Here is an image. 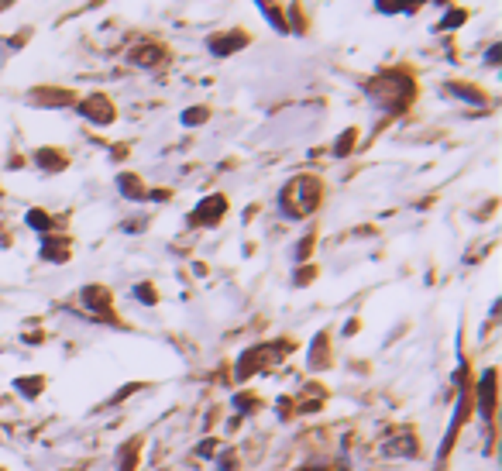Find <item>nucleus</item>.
Wrapping results in <instances>:
<instances>
[{
	"instance_id": "1",
	"label": "nucleus",
	"mask_w": 502,
	"mask_h": 471,
	"mask_svg": "<svg viewBox=\"0 0 502 471\" xmlns=\"http://www.w3.org/2000/svg\"><path fill=\"white\" fill-rule=\"evenodd\" d=\"M316 183L313 179H293L289 189L283 193V206H286V213H293V217H303V213H310L313 206H316Z\"/></svg>"
},
{
	"instance_id": "2",
	"label": "nucleus",
	"mask_w": 502,
	"mask_h": 471,
	"mask_svg": "<svg viewBox=\"0 0 502 471\" xmlns=\"http://www.w3.org/2000/svg\"><path fill=\"white\" fill-rule=\"evenodd\" d=\"M478 402H482V416L492 420V406H496V372H485L478 385Z\"/></svg>"
},
{
	"instance_id": "3",
	"label": "nucleus",
	"mask_w": 502,
	"mask_h": 471,
	"mask_svg": "<svg viewBox=\"0 0 502 471\" xmlns=\"http://www.w3.org/2000/svg\"><path fill=\"white\" fill-rule=\"evenodd\" d=\"M134 458H138V441H131V444L120 447V465H117V471H131L134 468Z\"/></svg>"
},
{
	"instance_id": "4",
	"label": "nucleus",
	"mask_w": 502,
	"mask_h": 471,
	"mask_svg": "<svg viewBox=\"0 0 502 471\" xmlns=\"http://www.w3.org/2000/svg\"><path fill=\"white\" fill-rule=\"evenodd\" d=\"M386 451H389V454H400V458H413V454H416V451H413V437H400V441L389 444Z\"/></svg>"
},
{
	"instance_id": "5",
	"label": "nucleus",
	"mask_w": 502,
	"mask_h": 471,
	"mask_svg": "<svg viewBox=\"0 0 502 471\" xmlns=\"http://www.w3.org/2000/svg\"><path fill=\"white\" fill-rule=\"evenodd\" d=\"M17 389H28L24 396H38V389H42V378H21V382H17Z\"/></svg>"
}]
</instances>
